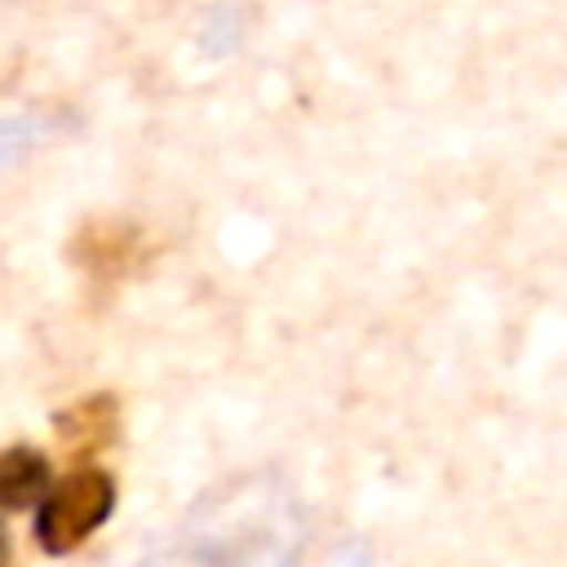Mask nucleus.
Masks as SVG:
<instances>
[{
	"label": "nucleus",
	"mask_w": 567,
	"mask_h": 567,
	"mask_svg": "<svg viewBox=\"0 0 567 567\" xmlns=\"http://www.w3.org/2000/svg\"><path fill=\"white\" fill-rule=\"evenodd\" d=\"M9 563V532H4V523H0V567Z\"/></svg>",
	"instance_id": "nucleus-5"
},
{
	"label": "nucleus",
	"mask_w": 567,
	"mask_h": 567,
	"mask_svg": "<svg viewBox=\"0 0 567 567\" xmlns=\"http://www.w3.org/2000/svg\"><path fill=\"white\" fill-rule=\"evenodd\" d=\"M71 252H75V261H80L89 275H97V279H120L124 270L137 266V257H142V235H137L128 221H89V226L75 235Z\"/></svg>",
	"instance_id": "nucleus-3"
},
{
	"label": "nucleus",
	"mask_w": 567,
	"mask_h": 567,
	"mask_svg": "<svg viewBox=\"0 0 567 567\" xmlns=\"http://www.w3.org/2000/svg\"><path fill=\"white\" fill-rule=\"evenodd\" d=\"M337 567H368V558H363V554H346Z\"/></svg>",
	"instance_id": "nucleus-6"
},
{
	"label": "nucleus",
	"mask_w": 567,
	"mask_h": 567,
	"mask_svg": "<svg viewBox=\"0 0 567 567\" xmlns=\"http://www.w3.org/2000/svg\"><path fill=\"white\" fill-rule=\"evenodd\" d=\"M115 509V478L106 470L80 465L62 483H53L35 509V540L44 554H71L80 549Z\"/></svg>",
	"instance_id": "nucleus-1"
},
{
	"label": "nucleus",
	"mask_w": 567,
	"mask_h": 567,
	"mask_svg": "<svg viewBox=\"0 0 567 567\" xmlns=\"http://www.w3.org/2000/svg\"><path fill=\"white\" fill-rule=\"evenodd\" d=\"M53 430H58V443L71 456H80V461L97 456L120 439V403H115V394H89L75 408L58 412Z\"/></svg>",
	"instance_id": "nucleus-2"
},
{
	"label": "nucleus",
	"mask_w": 567,
	"mask_h": 567,
	"mask_svg": "<svg viewBox=\"0 0 567 567\" xmlns=\"http://www.w3.org/2000/svg\"><path fill=\"white\" fill-rule=\"evenodd\" d=\"M49 492V456L18 443L0 452V509H31Z\"/></svg>",
	"instance_id": "nucleus-4"
}]
</instances>
